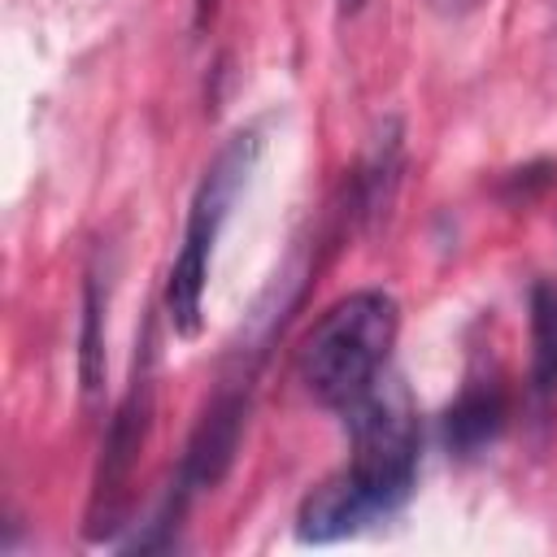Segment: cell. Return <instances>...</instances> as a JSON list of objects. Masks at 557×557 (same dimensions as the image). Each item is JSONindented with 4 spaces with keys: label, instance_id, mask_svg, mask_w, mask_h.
<instances>
[{
    "label": "cell",
    "instance_id": "obj_9",
    "mask_svg": "<svg viewBox=\"0 0 557 557\" xmlns=\"http://www.w3.org/2000/svg\"><path fill=\"white\" fill-rule=\"evenodd\" d=\"M431 13H440V17H466L479 0H422Z\"/></svg>",
    "mask_w": 557,
    "mask_h": 557
},
{
    "label": "cell",
    "instance_id": "obj_10",
    "mask_svg": "<svg viewBox=\"0 0 557 557\" xmlns=\"http://www.w3.org/2000/svg\"><path fill=\"white\" fill-rule=\"evenodd\" d=\"M357 4H361V0H344V9H357Z\"/></svg>",
    "mask_w": 557,
    "mask_h": 557
},
{
    "label": "cell",
    "instance_id": "obj_5",
    "mask_svg": "<svg viewBox=\"0 0 557 557\" xmlns=\"http://www.w3.org/2000/svg\"><path fill=\"white\" fill-rule=\"evenodd\" d=\"M239 426H244V392L239 387H226L205 409V418H200V426H196V435L187 444V457L178 466V487L174 492H183L191 500L196 492L213 487L226 474L231 457H235Z\"/></svg>",
    "mask_w": 557,
    "mask_h": 557
},
{
    "label": "cell",
    "instance_id": "obj_7",
    "mask_svg": "<svg viewBox=\"0 0 557 557\" xmlns=\"http://www.w3.org/2000/svg\"><path fill=\"white\" fill-rule=\"evenodd\" d=\"M531 383L540 396L557 392V283L531 287Z\"/></svg>",
    "mask_w": 557,
    "mask_h": 557
},
{
    "label": "cell",
    "instance_id": "obj_8",
    "mask_svg": "<svg viewBox=\"0 0 557 557\" xmlns=\"http://www.w3.org/2000/svg\"><path fill=\"white\" fill-rule=\"evenodd\" d=\"M78 383L83 396L96 400L104 383V292L100 274H87L83 287V331H78Z\"/></svg>",
    "mask_w": 557,
    "mask_h": 557
},
{
    "label": "cell",
    "instance_id": "obj_6",
    "mask_svg": "<svg viewBox=\"0 0 557 557\" xmlns=\"http://www.w3.org/2000/svg\"><path fill=\"white\" fill-rule=\"evenodd\" d=\"M505 426V387L496 379H470L444 409V444L461 457L487 448Z\"/></svg>",
    "mask_w": 557,
    "mask_h": 557
},
{
    "label": "cell",
    "instance_id": "obj_2",
    "mask_svg": "<svg viewBox=\"0 0 557 557\" xmlns=\"http://www.w3.org/2000/svg\"><path fill=\"white\" fill-rule=\"evenodd\" d=\"M261 161V131L244 126L239 135H231L218 157L209 161L191 209H187V231H183V248L170 265V283H165V313L170 326L191 339L200 331V313H205V283H209V261H213V244L222 235V222L231 218L235 200L244 196L252 170Z\"/></svg>",
    "mask_w": 557,
    "mask_h": 557
},
{
    "label": "cell",
    "instance_id": "obj_1",
    "mask_svg": "<svg viewBox=\"0 0 557 557\" xmlns=\"http://www.w3.org/2000/svg\"><path fill=\"white\" fill-rule=\"evenodd\" d=\"M400 331V309L387 292H348L339 296L300 344V383L313 400L331 409H348L392 357Z\"/></svg>",
    "mask_w": 557,
    "mask_h": 557
},
{
    "label": "cell",
    "instance_id": "obj_3",
    "mask_svg": "<svg viewBox=\"0 0 557 557\" xmlns=\"http://www.w3.org/2000/svg\"><path fill=\"white\" fill-rule=\"evenodd\" d=\"M348 426H352V461L344 466V474L366 492V500L383 518L413 492V470H418V413L405 383L383 370L348 405Z\"/></svg>",
    "mask_w": 557,
    "mask_h": 557
},
{
    "label": "cell",
    "instance_id": "obj_4",
    "mask_svg": "<svg viewBox=\"0 0 557 557\" xmlns=\"http://www.w3.org/2000/svg\"><path fill=\"white\" fill-rule=\"evenodd\" d=\"M148 361H152V352L144 348V361H135L131 392L109 422L104 457H100V474H96V492H91V531H100L104 522H117L131 470H135L139 448L148 440V422H152V370H148Z\"/></svg>",
    "mask_w": 557,
    "mask_h": 557
}]
</instances>
